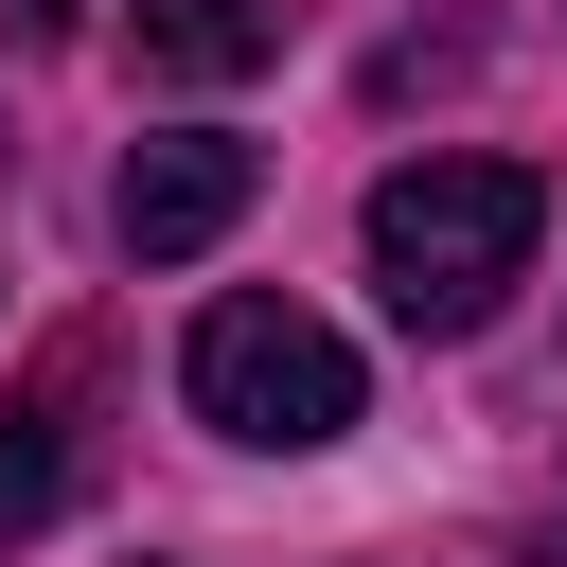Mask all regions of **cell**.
Here are the masks:
<instances>
[{"label":"cell","instance_id":"3957f363","mask_svg":"<svg viewBox=\"0 0 567 567\" xmlns=\"http://www.w3.org/2000/svg\"><path fill=\"white\" fill-rule=\"evenodd\" d=\"M248 195H266V159H248L230 124H159V142L124 159V195H106V213H124V248H142V266H195V248H230V213H248Z\"/></svg>","mask_w":567,"mask_h":567},{"label":"cell","instance_id":"6da1fadb","mask_svg":"<svg viewBox=\"0 0 567 567\" xmlns=\"http://www.w3.org/2000/svg\"><path fill=\"white\" fill-rule=\"evenodd\" d=\"M532 230H549L532 159H390L372 177V284H390L408 337H478L532 284Z\"/></svg>","mask_w":567,"mask_h":567},{"label":"cell","instance_id":"7a4b0ae2","mask_svg":"<svg viewBox=\"0 0 567 567\" xmlns=\"http://www.w3.org/2000/svg\"><path fill=\"white\" fill-rule=\"evenodd\" d=\"M177 390H195V425L248 443V461H319V443H354V408H372V390H354V337L301 319V301H266V284H230V301L195 319Z\"/></svg>","mask_w":567,"mask_h":567},{"label":"cell","instance_id":"277c9868","mask_svg":"<svg viewBox=\"0 0 567 567\" xmlns=\"http://www.w3.org/2000/svg\"><path fill=\"white\" fill-rule=\"evenodd\" d=\"M124 53L142 89H248L284 71V0H124Z\"/></svg>","mask_w":567,"mask_h":567},{"label":"cell","instance_id":"52a82bcc","mask_svg":"<svg viewBox=\"0 0 567 567\" xmlns=\"http://www.w3.org/2000/svg\"><path fill=\"white\" fill-rule=\"evenodd\" d=\"M142 567H159V549H142Z\"/></svg>","mask_w":567,"mask_h":567},{"label":"cell","instance_id":"5b68a950","mask_svg":"<svg viewBox=\"0 0 567 567\" xmlns=\"http://www.w3.org/2000/svg\"><path fill=\"white\" fill-rule=\"evenodd\" d=\"M89 496V443H71V408H0V549L18 532H53Z\"/></svg>","mask_w":567,"mask_h":567},{"label":"cell","instance_id":"8992f818","mask_svg":"<svg viewBox=\"0 0 567 567\" xmlns=\"http://www.w3.org/2000/svg\"><path fill=\"white\" fill-rule=\"evenodd\" d=\"M0 35H71V0H0Z\"/></svg>","mask_w":567,"mask_h":567}]
</instances>
